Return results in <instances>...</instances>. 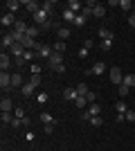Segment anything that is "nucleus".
<instances>
[{"label": "nucleus", "mask_w": 135, "mask_h": 151, "mask_svg": "<svg viewBox=\"0 0 135 151\" xmlns=\"http://www.w3.org/2000/svg\"><path fill=\"white\" fill-rule=\"evenodd\" d=\"M110 81H113V86H122L124 83V75L117 65H113V70H110Z\"/></svg>", "instance_id": "1"}, {"label": "nucleus", "mask_w": 135, "mask_h": 151, "mask_svg": "<svg viewBox=\"0 0 135 151\" xmlns=\"http://www.w3.org/2000/svg\"><path fill=\"white\" fill-rule=\"evenodd\" d=\"M52 54H54V47H52V45H41L39 50H36V57H39V59H45V61H47Z\"/></svg>", "instance_id": "2"}, {"label": "nucleus", "mask_w": 135, "mask_h": 151, "mask_svg": "<svg viewBox=\"0 0 135 151\" xmlns=\"http://www.w3.org/2000/svg\"><path fill=\"white\" fill-rule=\"evenodd\" d=\"M11 63H14L11 54H7V52H2V54H0V70H2V72H7V70L11 68Z\"/></svg>", "instance_id": "3"}, {"label": "nucleus", "mask_w": 135, "mask_h": 151, "mask_svg": "<svg viewBox=\"0 0 135 151\" xmlns=\"http://www.w3.org/2000/svg\"><path fill=\"white\" fill-rule=\"evenodd\" d=\"M16 23H18V20H16V16H14V14H2V18H0V25H5V27H9V29H11L14 25H16Z\"/></svg>", "instance_id": "4"}, {"label": "nucleus", "mask_w": 135, "mask_h": 151, "mask_svg": "<svg viewBox=\"0 0 135 151\" xmlns=\"http://www.w3.org/2000/svg\"><path fill=\"white\" fill-rule=\"evenodd\" d=\"M0 88H2V90L14 88V86H11V75H9V72H0Z\"/></svg>", "instance_id": "5"}, {"label": "nucleus", "mask_w": 135, "mask_h": 151, "mask_svg": "<svg viewBox=\"0 0 135 151\" xmlns=\"http://www.w3.org/2000/svg\"><path fill=\"white\" fill-rule=\"evenodd\" d=\"M9 54H11V59H20L23 54H25V47L20 43H14L11 47H9Z\"/></svg>", "instance_id": "6"}, {"label": "nucleus", "mask_w": 135, "mask_h": 151, "mask_svg": "<svg viewBox=\"0 0 135 151\" xmlns=\"http://www.w3.org/2000/svg\"><path fill=\"white\" fill-rule=\"evenodd\" d=\"M104 72H106V63H104V61H97L95 65H92V68L88 70V75H97V77H99V75H104Z\"/></svg>", "instance_id": "7"}, {"label": "nucleus", "mask_w": 135, "mask_h": 151, "mask_svg": "<svg viewBox=\"0 0 135 151\" xmlns=\"http://www.w3.org/2000/svg\"><path fill=\"white\" fill-rule=\"evenodd\" d=\"M61 63H63V54H59V52H54V54L47 59V65H50L52 70L56 68V65H61Z\"/></svg>", "instance_id": "8"}, {"label": "nucleus", "mask_w": 135, "mask_h": 151, "mask_svg": "<svg viewBox=\"0 0 135 151\" xmlns=\"http://www.w3.org/2000/svg\"><path fill=\"white\" fill-rule=\"evenodd\" d=\"M0 111H2V113H11L14 111V101L9 99V97H2V99H0Z\"/></svg>", "instance_id": "9"}, {"label": "nucleus", "mask_w": 135, "mask_h": 151, "mask_svg": "<svg viewBox=\"0 0 135 151\" xmlns=\"http://www.w3.org/2000/svg\"><path fill=\"white\" fill-rule=\"evenodd\" d=\"M23 7H25L27 12H32V14L41 12V5L36 2V0H23Z\"/></svg>", "instance_id": "10"}, {"label": "nucleus", "mask_w": 135, "mask_h": 151, "mask_svg": "<svg viewBox=\"0 0 135 151\" xmlns=\"http://www.w3.org/2000/svg\"><path fill=\"white\" fill-rule=\"evenodd\" d=\"M92 16H95V18H104V16H106V7L99 5V2H95V7H92Z\"/></svg>", "instance_id": "11"}, {"label": "nucleus", "mask_w": 135, "mask_h": 151, "mask_svg": "<svg viewBox=\"0 0 135 151\" xmlns=\"http://www.w3.org/2000/svg\"><path fill=\"white\" fill-rule=\"evenodd\" d=\"M86 113H88V117H95V115H99L101 113V106H99V104H88V108H86Z\"/></svg>", "instance_id": "12"}, {"label": "nucleus", "mask_w": 135, "mask_h": 151, "mask_svg": "<svg viewBox=\"0 0 135 151\" xmlns=\"http://www.w3.org/2000/svg\"><path fill=\"white\" fill-rule=\"evenodd\" d=\"M5 7L9 9V14H14V12H18L20 7H23V2H18V0H7Z\"/></svg>", "instance_id": "13"}, {"label": "nucleus", "mask_w": 135, "mask_h": 151, "mask_svg": "<svg viewBox=\"0 0 135 151\" xmlns=\"http://www.w3.org/2000/svg\"><path fill=\"white\" fill-rule=\"evenodd\" d=\"M23 83H25L23 81V75H20V72H14L11 75V86L14 88H23Z\"/></svg>", "instance_id": "14"}, {"label": "nucleus", "mask_w": 135, "mask_h": 151, "mask_svg": "<svg viewBox=\"0 0 135 151\" xmlns=\"http://www.w3.org/2000/svg\"><path fill=\"white\" fill-rule=\"evenodd\" d=\"M79 95H77V88H65L63 90V99H68V101H74Z\"/></svg>", "instance_id": "15"}, {"label": "nucleus", "mask_w": 135, "mask_h": 151, "mask_svg": "<svg viewBox=\"0 0 135 151\" xmlns=\"http://www.w3.org/2000/svg\"><path fill=\"white\" fill-rule=\"evenodd\" d=\"M56 34H59V41H68V38H70V27H59L56 29Z\"/></svg>", "instance_id": "16"}, {"label": "nucleus", "mask_w": 135, "mask_h": 151, "mask_svg": "<svg viewBox=\"0 0 135 151\" xmlns=\"http://www.w3.org/2000/svg\"><path fill=\"white\" fill-rule=\"evenodd\" d=\"M61 16H63V20H65V23H70V25L74 23V18H77V14H74V12H70L68 7L63 9V14H61Z\"/></svg>", "instance_id": "17"}, {"label": "nucleus", "mask_w": 135, "mask_h": 151, "mask_svg": "<svg viewBox=\"0 0 135 151\" xmlns=\"http://www.w3.org/2000/svg\"><path fill=\"white\" fill-rule=\"evenodd\" d=\"M68 9H70V12H74V14H81L84 5H81L79 0H70V2H68Z\"/></svg>", "instance_id": "18"}, {"label": "nucleus", "mask_w": 135, "mask_h": 151, "mask_svg": "<svg viewBox=\"0 0 135 151\" xmlns=\"http://www.w3.org/2000/svg\"><path fill=\"white\" fill-rule=\"evenodd\" d=\"M11 29H14V32H18V34H27V29H29V25H25L23 20H18V23H16V25H14Z\"/></svg>", "instance_id": "19"}, {"label": "nucleus", "mask_w": 135, "mask_h": 151, "mask_svg": "<svg viewBox=\"0 0 135 151\" xmlns=\"http://www.w3.org/2000/svg\"><path fill=\"white\" fill-rule=\"evenodd\" d=\"M14 45V38H11V34L7 32V34H2V52H5V47H11Z\"/></svg>", "instance_id": "20"}, {"label": "nucleus", "mask_w": 135, "mask_h": 151, "mask_svg": "<svg viewBox=\"0 0 135 151\" xmlns=\"http://www.w3.org/2000/svg\"><path fill=\"white\" fill-rule=\"evenodd\" d=\"M126 111H129V106H126V101H124V99H119V101H117V104H115V113L124 115V113H126Z\"/></svg>", "instance_id": "21"}, {"label": "nucleus", "mask_w": 135, "mask_h": 151, "mask_svg": "<svg viewBox=\"0 0 135 151\" xmlns=\"http://www.w3.org/2000/svg\"><path fill=\"white\" fill-rule=\"evenodd\" d=\"M99 38L106 41V38H115V36H113V32H110L108 27H99Z\"/></svg>", "instance_id": "22"}, {"label": "nucleus", "mask_w": 135, "mask_h": 151, "mask_svg": "<svg viewBox=\"0 0 135 151\" xmlns=\"http://www.w3.org/2000/svg\"><path fill=\"white\" fill-rule=\"evenodd\" d=\"M20 90H23V95H25V97H32L36 88H34L32 83H23V88H20ZM34 97H36V95H34Z\"/></svg>", "instance_id": "23"}, {"label": "nucleus", "mask_w": 135, "mask_h": 151, "mask_svg": "<svg viewBox=\"0 0 135 151\" xmlns=\"http://www.w3.org/2000/svg\"><path fill=\"white\" fill-rule=\"evenodd\" d=\"M74 104H77V108H81V111H86V108H88V99H86V97H81V95L74 99Z\"/></svg>", "instance_id": "24"}, {"label": "nucleus", "mask_w": 135, "mask_h": 151, "mask_svg": "<svg viewBox=\"0 0 135 151\" xmlns=\"http://www.w3.org/2000/svg\"><path fill=\"white\" fill-rule=\"evenodd\" d=\"M90 93L88 83H77V95H81V97H86V95Z\"/></svg>", "instance_id": "25"}, {"label": "nucleus", "mask_w": 135, "mask_h": 151, "mask_svg": "<svg viewBox=\"0 0 135 151\" xmlns=\"http://www.w3.org/2000/svg\"><path fill=\"white\" fill-rule=\"evenodd\" d=\"M41 7H43V9L50 14V16H54V0H47V2H43Z\"/></svg>", "instance_id": "26"}, {"label": "nucleus", "mask_w": 135, "mask_h": 151, "mask_svg": "<svg viewBox=\"0 0 135 151\" xmlns=\"http://www.w3.org/2000/svg\"><path fill=\"white\" fill-rule=\"evenodd\" d=\"M41 122H43V124H56V120H54L50 113H41Z\"/></svg>", "instance_id": "27"}, {"label": "nucleus", "mask_w": 135, "mask_h": 151, "mask_svg": "<svg viewBox=\"0 0 135 151\" xmlns=\"http://www.w3.org/2000/svg\"><path fill=\"white\" fill-rule=\"evenodd\" d=\"M119 9H124V12H133L135 7L131 5V0H119Z\"/></svg>", "instance_id": "28"}, {"label": "nucleus", "mask_w": 135, "mask_h": 151, "mask_svg": "<svg viewBox=\"0 0 135 151\" xmlns=\"http://www.w3.org/2000/svg\"><path fill=\"white\" fill-rule=\"evenodd\" d=\"M86 20H88V18H86L84 14H77V18H74V23H72V25H77V27H84V25H86Z\"/></svg>", "instance_id": "29"}, {"label": "nucleus", "mask_w": 135, "mask_h": 151, "mask_svg": "<svg viewBox=\"0 0 135 151\" xmlns=\"http://www.w3.org/2000/svg\"><path fill=\"white\" fill-rule=\"evenodd\" d=\"M124 86L135 88V75H126V77H124Z\"/></svg>", "instance_id": "30"}, {"label": "nucleus", "mask_w": 135, "mask_h": 151, "mask_svg": "<svg viewBox=\"0 0 135 151\" xmlns=\"http://www.w3.org/2000/svg\"><path fill=\"white\" fill-rule=\"evenodd\" d=\"M113 41H115V38H106V41H101V45H99V47H101L104 52H108L110 47H113Z\"/></svg>", "instance_id": "31"}, {"label": "nucleus", "mask_w": 135, "mask_h": 151, "mask_svg": "<svg viewBox=\"0 0 135 151\" xmlns=\"http://www.w3.org/2000/svg\"><path fill=\"white\" fill-rule=\"evenodd\" d=\"M0 122H2V124H11V122H14V115L11 113H2V115H0Z\"/></svg>", "instance_id": "32"}, {"label": "nucleus", "mask_w": 135, "mask_h": 151, "mask_svg": "<svg viewBox=\"0 0 135 151\" xmlns=\"http://www.w3.org/2000/svg\"><path fill=\"white\" fill-rule=\"evenodd\" d=\"M52 47H54V52H59V54H63V52H65V43H63V41H56Z\"/></svg>", "instance_id": "33"}, {"label": "nucleus", "mask_w": 135, "mask_h": 151, "mask_svg": "<svg viewBox=\"0 0 135 151\" xmlns=\"http://www.w3.org/2000/svg\"><path fill=\"white\" fill-rule=\"evenodd\" d=\"M25 36H29V38H34V41H36V36H39V27H29Z\"/></svg>", "instance_id": "34"}, {"label": "nucleus", "mask_w": 135, "mask_h": 151, "mask_svg": "<svg viewBox=\"0 0 135 151\" xmlns=\"http://www.w3.org/2000/svg\"><path fill=\"white\" fill-rule=\"evenodd\" d=\"M129 86H124V83H122V86H117V93H119V97H126V95H129Z\"/></svg>", "instance_id": "35"}, {"label": "nucleus", "mask_w": 135, "mask_h": 151, "mask_svg": "<svg viewBox=\"0 0 135 151\" xmlns=\"http://www.w3.org/2000/svg\"><path fill=\"white\" fill-rule=\"evenodd\" d=\"M27 83H32L34 88H36V86H39V83H41V75H32V77H29V81H27Z\"/></svg>", "instance_id": "36"}, {"label": "nucleus", "mask_w": 135, "mask_h": 151, "mask_svg": "<svg viewBox=\"0 0 135 151\" xmlns=\"http://www.w3.org/2000/svg\"><path fill=\"white\" fill-rule=\"evenodd\" d=\"M34 99L39 101V104H45V101H47V93H43V90H41V93L36 95V97H34Z\"/></svg>", "instance_id": "37"}, {"label": "nucleus", "mask_w": 135, "mask_h": 151, "mask_svg": "<svg viewBox=\"0 0 135 151\" xmlns=\"http://www.w3.org/2000/svg\"><path fill=\"white\" fill-rule=\"evenodd\" d=\"M124 115H126V122H131V124L135 122V111H133V108H129V111H126Z\"/></svg>", "instance_id": "38"}, {"label": "nucleus", "mask_w": 135, "mask_h": 151, "mask_svg": "<svg viewBox=\"0 0 135 151\" xmlns=\"http://www.w3.org/2000/svg\"><path fill=\"white\" fill-rule=\"evenodd\" d=\"M90 124H92V126H101V124H104V120L99 117V115H95V117H90Z\"/></svg>", "instance_id": "39"}, {"label": "nucleus", "mask_w": 135, "mask_h": 151, "mask_svg": "<svg viewBox=\"0 0 135 151\" xmlns=\"http://www.w3.org/2000/svg\"><path fill=\"white\" fill-rule=\"evenodd\" d=\"M34 57H36V52H32V50H25V54H23V59H25V61H32Z\"/></svg>", "instance_id": "40"}, {"label": "nucleus", "mask_w": 135, "mask_h": 151, "mask_svg": "<svg viewBox=\"0 0 135 151\" xmlns=\"http://www.w3.org/2000/svg\"><path fill=\"white\" fill-rule=\"evenodd\" d=\"M9 126H11V129H20V126H23V120H20V117H14V122Z\"/></svg>", "instance_id": "41"}, {"label": "nucleus", "mask_w": 135, "mask_h": 151, "mask_svg": "<svg viewBox=\"0 0 135 151\" xmlns=\"http://www.w3.org/2000/svg\"><path fill=\"white\" fill-rule=\"evenodd\" d=\"M81 14H84L86 18H88V16H92V7H90V5H86L84 9H81Z\"/></svg>", "instance_id": "42"}, {"label": "nucleus", "mask_w": 135, "mask_h": 151, "mask_svg": "<svg viewBox=\"0 0 135 151\" xmlns=\"http://www.w3.org/2000/svg\"><path fill=\"white\" fill-rule=\"evenodd\" d=\"M14 115H16V117H20V120H23V117H27L23 108H14Z\"/></svg>", "instance_id": "43"}, {"label": "nucleus", "mask_w": 135, "mask_h": 151, "mask_svg": "<svg viewBox=\"0 0 135 151\" xmlns=\"http://www.w3.org/2000/svg\"><path fill=\"white\" fill-rule=\"evenodd\" d=\"M54 126H56V124H45L43 133H47V135H50V133H54Z\"/></svg>", "instance_id": "44"}, {"label": "nucleus", "mask_w": 135, "mask_h": 151, "mask_svg": "<svg viewBox=\"0 0 135 151\" xmlns=\"http://www.w3.org/2000/svg\"><path fill=\"white\" fill-rule=\"evenodd\" d=\"M88 52H90V50H86V47H81V50H79L77 54H79V59H86V57H88Z\"/></svg>", "instance_id": "45"}, {"label": "nucleus", "mask_w": 135, "mask_h": 151, "mask_svg": "<svg viewBox=\"0 0 135 151\" xmlns=\"http://www.w3.org/2000/svg\"><path fill=\"white\" fill-rule=\"evenodd\" d=\"M86 99H88V104H95V93H92V90H90V93L86 95Z\"/></svg>", "instance_id": "46"}, {"label": "nucleus", "mask_w": 135, "mask_h": 151, "mask_svg": "<svg viewBox=\"0 0 135 151\" xmlns=\"http://www.w3.org/2000/svg\"><path fill=\"white\" fill-rule=\"evenodd\" d=\"M54 72H59V75H63V72H65V63H61V65H56V68H54Z\"/></svg>", "instance_id": "47"}, {"label": "nucleus", "mask_w": 135, "mask_h": 151, "mask_svg": "<svg viewBox=\"0 0 135 151\" xmlns=\"http://www.w3.org/2000/svg\"><path fill=\"white\" fill-rule=\"evenodd\" d=\"M129 25L135 27V12H131V16H129Z\"/></svg>", "instance_id": "48"}, {"label": "nucleus", "mask_w": 135, "mask_h": 151, "mask_svg": "<svg viewBox=\"0 0 135 151\" xmlns=\"http://www.w3.org/2000/svg\"><path fill=\"white\" fill-rule=\"evenodd\" d=\"M32 75H41V65H36V63H34V65H32Z\"/></svg>", "instance_id": "49"}, {"label": "nucleus", "mask_w": 135, "mask_h": 151, "mask_svg": "<svg viewBox=\"0 0 135 151\" xmlns=\"http://www.w3.org/2000/svg\"><path fill=\"white\" fill-rule=\"evenodd\" d=\"M92 45H95V43H92V41H90V38H86V41H84V47H86V50H90V47H92Z\"/></svg>", "instance_id": "50"}, {"label": "nucleus", "mask_w": 135, "mask_h": 151, "mask_svg": "<svg viewBox=\"0 0 135 151\" xmlns=\"http://www.w3.org/2000/svg\"><path fill=\"white\" fill-rule=\"evenodd\" d=\"M23 61H25L23 57H20V59H14V65H16V68H20V65H23Z\"/></svg>", "instance_id": "51"}, {"label": "nucleus", "mask_w": 135, "mask_h": 151, "mask_svg": "<svg viewBox=\"0 0 135 151\" xmlns=\"http://www.w3.org/2000/svg\"><path fill=\"white\" fill-rule=\"evenodd\" d=\"M133 12H135V9H133Z\"/></svg>", "instance_id": "52"}]
</instances>
